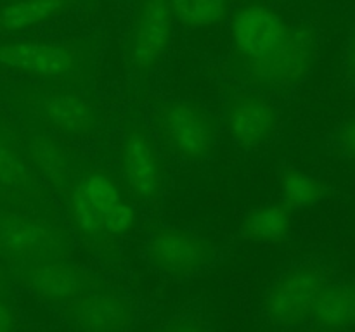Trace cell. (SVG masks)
I'll use <instances>...</instances> for the list:
<instances>
[{
	"mask_svg": "<svg viewBox=\"0 0 355 332\" xmlns=\"http://www.w3.org/2000/svg\"><path fill=\"white\" fill-rule=\"evenodd\" d=\"M69 216L76 230L92 241L121 237L135 227L134 204L120 183L104 172H89L76 182Z\"/></svg>",
	"mask_w": 355,
	"mask_h": 332,
	"instance_id": "1",
	"label": "cell"
},
{
	"mask_svg": "<svg viewBox=\"0 0 355 332\" xmlns=\"http://www.w3.org/2000/svg\"><path fill=\"white\" fill-rule=\"evenodd\" d=\"M279 10L259 0L241 3L231 16V40L248 71L276 54L295 31Z\"/></svg>",
	"mask_w": 355,
	"mask_h": 332,
	"instance_id": "2",
	"label": "cell"
},
{
	"mask_svg": "<svg viewBox=\"0 0 355 332\" xmlns=\"http://www.w3.org/2000/svg\"><path fill=\"white\" fill-rule=\"evenodd\" d=\"M156 138L177 158L198 161L214 149L215 124L210 114L193 102H165L153 113Z\"/></svg>",
	"mask_w": 355,
	"mask_h": 332,
	"instance_id": "3",
	"label": "cell"
},
{
	"mask_svg": "<svg viewBox=\"0 0 355 332\" xmlns=\"http://www.w3.org/2000/svg\"><path fill=\"white\" fill-rule=\"evenodd\" d=\"M335 279L326 265L309 261L290 270L272 287L266 299V313L283 325H302L311 320L322 290Z\"/></svg>",
	"mask_w": 355,
	"mask_h": 332,
	"instance_id": "4",
	"label": "cell"
},
{
	"mask_svg": "<svg viewBox=\"0 0 355 332\" xmlns=\"http://www.w3.org/2000/svg\"><path fill=\"white\" fill-rule=\"evenodd\" d=\"M170 0H139L127 37L125 55L137 71H151L163 61L175 28Z\"/></svg>",
	"mask_w": 355,
	"mask_h": 332,
	"instance_id": "5",
	"label": "cell"
},
{
	"mask_svg": "<svg viewBox=\"0 0 355 332\" xmlns=\"http://www.w3.org/2000/svg\"><path fill=\"white\" fill-rule=\"evenodd\" d=\"M120 165L128 192L141 201L159 197L163 189V163L156 138L141 124L125 131L120 151Z\"/></svg>",
	"mask_w": 355,
	"mask_h": 332,
	"instance_id": "6",
	"label": "cell"
},
{
	"mask_svg": "<svg viewBox=\"0 0 355 332\" xmlns=\"http://www.w3.org/2000/svg\"><path fill=\"white\" fill-rule=\"evenodd\" d=\"M314 38L304 28H295L283 47L260 64L246 71L255 85L267 89H288L298 85L309 75L314 62Z\"/></svg>",
	"mask_w": 355,
	"mask_h": 332,
	"instance_id": "7",
	"label": "cell"
},
{
	"mask_svg": "<svg viewBox=\"0 0 355 332\" xmlns=\"http://www.w3.org/2000/svg\"><path fill=\"white\" fill-rule=\"evenodd\" d=\"M148 258L168 275L184 277L203 268L211 259L208 242L180 228H162L148 242Z\"/></svg>",
	"mask_w": 355,
	"mask_h": 332,
	"instance_id": "8",
	"label": "cell"
},
{
	"mask_svg": "<svg viewBox=\"0 0 355 332\" xmlns=\"http://www.w3.org/2000/svg\"><path fill=\"white\" fill-rule=\"evenodd\" d=\"M76 50L68 44L19 42L0 48V61L35 78H61L76 66Z\"/></svg>",
	"mask_w": 355,
	"mask_h": 332,
	"instance_id": "9",
	"label": "cell"
},
{
	"mask_svg": "<svg viewBox=\"0 0 355 332\" xmlns=\"http://www.w3.org/2000/svg\"><path fill=\"white\" fill-rule=\"evenodd\" d=\"M28 287L47 304H68L94 289L92 277L71 263L45 259L24 270Z\"/></svg>",
	"mask_w": 355,
	"mask_h": 332,
	"instance_id": "10",
	"label": "cell"
},
{
	"mask_svg": "<svg viewBox=\"0 0 355 332\" xmlns=\"http://www.w3.org/2000/svg\"><path fill=\"white\" fill-rule=\"evenodd\" d=\"M66 317L87 331H121L134 320L130 299L118 290H89L66 306Z\"/></svg>",
	"mask_w": 355,
	"mask_h": 332,
	"instance_id": "11",
	"label": "cell"
},
{
	"mask_svg": "<svg viewBox=\"0 0 355 332\" xmlns=\"http://www.w3.org/2000/svg\"><path fill=\"white\" fill-rule=\"evenodd\" d=\"M276 123V107L260 93L238 92L229 100L227 130L241 144H263L272 137Z\"/></svg>",
	"mask_w": 355,
	"mask_h": 332,
	"instance_id": "12",
	"label": "cell"
},
{
	"mask_svg": "<svg viewBox=\"0 0 355 332\" xmlns=\"http://www.w3.org/2000/svg\"><path fill=\"white\" fill-rule=\"evenodd\" d=\"M0 248L17 258L45 261L59 255V239L44 223L9 216L0 221Z\"/></svg>",
	"mask_w": 355,
	"mask_h": 332,
	"instance_id": "13",
	"label": "cell"
},
{
	"mask_svg": "<svg viewBox=\"0 0 355 332\" xmlns=\"http://www.w3.org/2000/svg\"><path fill=\"white\" fill-rule=\"evenodd\" d=\"M42 109L49 127L66 137L82 138L96 128V107L80 93L49 90L42 100Z\"/></svg>",
	"mask_w": 355,
	"mask_h": 332,
	"instance_id": "14",
	"label": "cell"
},
{
	"mask_svg": "<svg viewBox=\"0 0 355 332\" xmlns=\"http://www.w3.org/2000/svg\"><path fill=\"white\" fill-rule=\"evenodd\" d=\"M311 320L321 329L355 325V279H333L319 296Z\"/></svg>",
	"mask_w": 355,
	"mask_h": 332,
	"instance_id": "15",
	"label": "cell"
},
{
	"mask_svg": "<svg viewBox=\"0 0 355 332\" xmlns=\"http://www.w3.org/2000/svg\"><path fill=\"white\" fill-rule=\"evenodd\" d=\"M68 9V0H14L0 10V30L14 31L51 21Z\"/></svg>",
	"mask_w": 355,
	"mask_h": 332,
	"instance_id": "16",
	"label": "cell"
},
{
	"mask_svg": "<svg viewBox=\"0 0 355 332\" xmlns=\"http://www.w3.org/2000/svg\"><path fill=\"white\" fill-rule=\"evenodd\" d=\"M293 218L284 206H262L246 214L241 225L243 237L259 242L284 241L291 230Z\"/></svg>",
	"mask_w": 355,
	"mask_h": 332,
	"instance_id": "17",
	"label": "cell"
},
{
	"mask_svg": "<svg viewBox=\"0 0 355 332\" xmlns=\"http://www.w3.org/2000/svg\"><path fill=\"white\" fill-rule=\"evenodd\" d=\"M175 21L186 30L218 26L229 16L231 0H170Z\"/></svg>",
	"mask_w": 355,
	"mask_h": 332,
	"instance_id": "18",
	"label": "cell"
},
{
	"mask_svg": "<svg viewBox=\"0 0 355 332\" xmlns=\"http://www.w3.org/2000/svg\"><path fill=\"white\" fill-rule=\"evenodd\" d=\"M324 194V185L319 178L302 172H286L281 176V196L284 206L302 210L318 203Z\"/></svg>",
	"mask_w": 355,
	"mask_h": 332,
	"instance_id": "19",
	"label": "cell"
},
{
	"mask_svg": "<svg viewBox=\"0 0 355 332\" xmlns=\"http://www.w3.org/2000/svg\"><path fill=\"white\" fill-rule=\"evenodd\" d=\"M336 147L345 158L355 159V116L342 124L336 133Z\"/></svg>",
	"mask_w": 355,
	"mask_h": 332,
	"instance_id": "20",
	"label": "cell"
},
{
	"mask_svg": "<svg viewBox=\"0 0 355 332\" xmlns=\"http://www.w3.org/2000/svg\"><path fill=\"white\" fill-rule=\"evenodd\" d=\"M343 68H345V75L349 78V82L355 85V31L352 33V37H350L349 45H347Z\"/></svg>",
	"mask_w": 355,
	"mask_h": 332,
	"instance_id": "21",
	"label": "cell"
},
{
	"mask_svg": "<svg viewBox=\"0 0 355 332\" xmlns=\"http://www.w3.org/2000/svg\"><path fill=\"white\" fill-rule=\"evenodd\" d=\"M14 327V317L10 313L9 306L3 301H0V332L10 331Z\"/></svg>",
	"mask_w": 355,
	"mask_h": 332,
	"instance_id": "22",
	"label": "cell"
}]
</instances>
